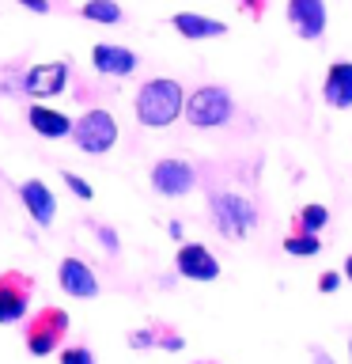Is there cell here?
<instances>
[{"label":"cell","instance_id":"cell-25","mask_svg":"<svg viewBox=\"0 0 352 364\" xmlns=\"http://www.w3.org/2000/svg\"><path fill=\"white\" fill-rule=\"evenodd\" d=\"M337 284H341V273L326 269L322 277H318V292H337Z\"/></svg>","mask_w":352,"mask_h":364},{"label":"cell","instance_id":"cell-23","mask_svg":"<svg viewBox=\"0 0 352 364\" xmlns=\"http://www.w3.org/2000/svg\"><path fill=\"white\" fill-rule=\"evenodd\" d=\"M129 346H133V349H152V346H155V330H133V334H129Z\"/></svg>","mask_w":352,"mask_h":364},{"label":"cell","instance_id":"cell-18","mask_svg":"<svg viewBox=\"0 0 352 364\" xmlns=\"http://www.w3.org/2000/svg\"><path fill=\"white\" fill-rule=\"evenodd\" d=\"M284 250H288L292 258H314L318 250H322V239L311 235V232H292L284 239Z\"/></svg>","mask_w":352,"mask_h":364},{"label":"cell","instance_id":"cell-6","mask_svg":"<svg viewBox=\"0 0 352 364\" xmlns=\"http://www.w3.org/2000/svg\"><path fill=\"white\" fill-rule=\"evenodd\" d=\"M31 292H34V281L27 277V273L11 269V273L0 277V326L23 323L27 304H31Z\"/></svg>","mask_w":352,"mask_h":364},{"label":"cell","instance_id":"cell-15","mask_svg":"<svg viewBox=\"0 0 352 364\" xmlns=\"http://www.w3.org/2000/svg\"><path fill=\"white\" fill-rule=\"evenodd\" d=\"M170 27H175L182 38H189V42L224 38V34H227V23L209 19V16H197V11H178V16H170Z\"/></svg>","mask_w":352,"mask_h":364},{"label":"cell","instance_id":"cell-21","mask_svg":"<svg viewBox=\"0 0 352 364\" xmlns=\"http://www.w3.org/2000/svg\"><path fill=\"white\" fill-rule=\"evenodd\" d=\"M61 178H65V186H68V190H72V193H76V198H79V201H91V198H95V190H91V186H87V182H84V178H79V175H72V171H65V175H61Z\"/></svg>","mask_w":352,"mask_h":364},{"label":"cell","instance_id":"cell-17","mask_svg":"<svg viewBox=\"0 0 352 364\" xmlns=\"http://www.w3.org/2000/svg\"><path fill=\"white\" fill-rule=\"evenodd\" d=\"M79 16L91 23H121V8H118V0H87L79 8Z\"/></svg>","mask_w":352,"mask_h":364},{"label":"cell","instance_id":"cell-12","mask_svg":"<svg viewBox=\"0 0 352 364\" xmlns=\"http://www.w3.org/2000/svg\"><path fill=\"white\" fill-rule=\"evenodd\" d=\"M91 65H95L102 76H133L136 65H141V57H136L133 50H125V46L99 42L95 50H91Z\"/></svg>","mask_w":352,"mask_h":364},{"label":"cell","instance_id":"cell-27","mask_svg":"<svg viewBox=\"0 0 352 364\" xmlns=\"http://www.w3.org/2000/svg\"><path fill=\"white\" fill-rule=\"evenodd\" d=\"M238 4H243L254 19H261V11H265V4H261V0H238Z\"/></svg>","mask_w":352,"mask_h":364},{"label":"cell","instance_id":"cell-8","mask_svg":"<svg viewBox=\"0 0 352 364\" xmlns=\"http://www.w3.org/2000/svg\"><path fill=\"white\" fill-rule=\"evenodd\" d=\"M57 281H61V292L72 296V300H95L99 296V277H95V269H91L84 258H72V255L61 258Z\"/></svg>","mask_w":352,"mask_h":364},{"label":"cell","instance_id":"cell-13","mask_svg":"<svg viewBox=\"0 0 352 364\" xmlns=\"http://www.w3.org/2000/svg\"><path fill=\"white\" fill-rule=\"evenodd\" d=\"M19 198H23V205H27V213H31L34 224H42V228L53 224V216H57V198H53V190L45 186V182L27 178V182L19 186Z\"/></svg>","mask_w":352,"mask_h":364},{"label":"cell","instance_id":"cell-29","mask_svg":"<svg viewBox=\"0 0 352 364\" xmlns=\"http://www.w3.org/2000/svg\"><path fill=\"white\" fill-rule=\"evenodd\" d=\"M345 281L352 284V255H348V262H345Z\"/></svg>","mask_w":352,"mask_h":364},{"label":"cell","instance_id":"cell-20","mask_svg":"<svg viewBox=\"0 0 352 364\" xmlns=\"http://www.w3.org/2000/svg\"><path fill=\"white\" fill-rule=\"evenodd\" d=\"M61 364H95V353L87 346H68L61 349Z\"/></svg>","mask_w":352,"mask_h":364},{"label":"cell","instance_id":"cell-1","mask_svg":"<svg viewBox=\"0 0 352 364\" xmlns=\"http://www.w3.org/2000/svg\"><path fill=\"white\" fill-rule=\"evenodd\" d=\"M182 107H186V91H182L178 80H167V76L148 80L133 99L136 122L148 125V129H167L170 122H178Z\"/></svg>","mask_w":352,"mask_h":364},{"label":"cell","instance_id":"cell-11","mask_svg":"<svg viewBox=\"0 0 352 364\" xmlns=\"http://www.w3.org/2000/svg\"><path fill=\"white\" fill-rule=\"evenodd\" d=\"M326 0H288V23L303 42H318L326 31Z\"/></svg>","mask_w":352,"mask_h":364},{"label":"cell","instance_id":"cell-24","mask_svg":"<svg viewBox=\"0 0 352 364\" xmlns=\"http://www.w3.org/2000/svg\"><path fill=\"white\" fill-rule=\"evenodd\" d=\"M155 346H163L167 353H178L182 346H186V341H182L178 334H170V330H167V334H155Z\"/></svg>","mask_w":352,"mask_h":364},{"label":"cell","instance_id":"cell-4","mask_svg":"<svg viewBox=\"0 0 352 364\" xmlns=\"http://www.w3.org/2000/svg\"><path fill=\"white\" fill-rule=\"evenodd\" d=\"M79 152L87 156H106L114 144H118V122H114L110 110H87L79 122H72V133Z\"/></svg>","mask_w":352,"mask_h":364},{"label":"cell","instance_id":"cell-28","mask_svg":"<svg viewBox=\"0 0 352 364\" xmlns=\"http://www.w3.org/2000/svg\"><path fill=\"white\" fill-rule=\"evenodd\" d=\"M167 235H170V239H182V235H186V228H182V220H170V224H167Z\"/></svg>","mask_w":352,"mask_h":364},{"label":"cell","instance_id":"cell-10","mask_svg":"<svg viewBox=\"0 0 352 364\" xmlns=\"http://www.w3.org/2000/svg\"><path fill=\"white\" fill-rule=\"evenodd\" d=\"M175 269H178V277H186V281H216L220 277V262H216V255L201 243H182L178 255H175Z\"/></svg>","mask_w":352,"mask_h":364},{"label":"cell","instance_id":"cell-9","mask_svg":"<svg viewBox=\"0 0 352 364\" xmlns=\"http://www.w3.org/2000/svg\"><path fill=\"white\" fill-rule=\"evenodd\" d=\"M193 182H197V175L186 159H159L152 167V190L163 193V198H186Z\"/></svg>","mask_w":352,"mask_h":364},{"label":"cell","instance_id":"cell-31","mask_svg":"<svg viewBox=\"0 0 352 364\" xmlns=\"http://www.w3.org/2000/svg\"><path fill=\"white\" fill-rule=\"evenodd\" d=\"M201 364H212V360H201Z\"/></svg>","mask_w":352,"mask_h":364},{"label":"cell","instance_id":"cell-2","mask_svg":"<svg viewBox=\"0 0 352 364\" xmlns=\"http://www.w3.org/2000/svg\"><path fill=\"white\" fill-rule=\"evenodd\" d=\"M209 209H212V224L216 232L227 235V239H246L258 224V209L254 201L243 198V193H231V190H216L209 198Z\"/></svg>","mask_w":352,"mask_h":364},{"label":"cell","instance_id":"cell-16","mask_svg":"<svg viewBox=\"0 0 352 364\" xmlns=\"http://www.w3.org/2000/svg\"><path fill=\"white\" fill-rule=\"evenodd\" d=\"M27 122H31L34 133L50 136V141H61V136L72 133V118L61 114V110H53V107H45V102H34L31 114H27Z\"/></svg>","mask_w":352,"mask_h":364},{"label":"cell","instance_id":"cell-5","mask_svg":"<svg viewBox=\"0 0 352 364\" xmlns=\"http://www.w3.org/2000/svg\"><path fill=\"white\" fill-rule=\"evenodd\" d=\"M68 311L65 307H42L27 323V353L31 357H50V353L65 341L68 334Z\"/></svg>","mask_w":352,"mask_h":364},{"label":"cell","instance_id":"cell-19","mask_svg":"<svg viewBox=\"0 0 352 364\" xmlns=\"http://www.w3.org/2000/svg\"><path fill=\"white\" fill-rule=\"evenodd\" d=\"M295 224H299V232L318 235V232L329 224V209H326V205H303L299 216H295Z\"/></svg>","mask_w":352,"mask_h":364},{"label":"cell","instance_id":"cell-22","mask_svg":"<svg viewBox=\"0 0 352 364\" xmlns=\"http://www.w3.org/2000/svg\"><path fill=\"white\" fill-rule=\"evenodd\" d=\"M95 235H99V243L106 247V255H118V247H121V243H118V232H114L110 224H99V228H95Z\"/></svg>","mask_w":352,"mask_h":364},{"label":"cell","instance_id":"cell-7","mask_svg":"<svg viewBox=\"0 0 352 364\" xmlns=\"http://www.w3.org/2000/svg\"><path fill=\"white\" fill-rule=\"evenodd\" d=\"M65 87H68V65L65 61H42V65H31L23 73V95H31L38 102L61 95Z\"/></svg>","mask_w":352,"mask_h":364},{"label":"cell","instance_id":"cell-14","mask_svg":"<svg viewBox=\"0 0 352 364\" xmlns=\"http://www.w3.org/2000/svg\"><path fill=\"white\" fill-rule=\"evenodd\" d=\"M322 99L334 110H348L352 107V61H334V65L326 68Z\"/></svg>","mask_w":352,"mask_h":364},{"label":"cell","instance_id":"cell-30","mask_svg":"<svg viewBox=\"0 0 352 364\" xmlns=\"http://www.w3.org/2000/svg\"><path fill=\"white\" fill-rule=\"evenodd\" d=\"M348 364H352V338H348Z\"/></svg>","mask_w":352,"mask_h":364},{"label":"cell","instance_id":"cell-3","mask_svg":"<svg viewBox=\"0 0 352 364\" xmlns=\"http://www.w3.org/2000/svg\"><path fill=\"white\" fill-rule=\"evenodd\" d=\"M182 114H186V122L193 125V129H220V125L231 122L235 102L220 84H204V87L193 91V95H186Z\"/></svg>","mask_w":352,"mask_h":364},{"label":"cell","instance_id":"cell-26","mask_svg":"<svg viewBox=\"0 0 352 364\" xmlns=\"http://www.w3.org/2000/svg\"><path fill=\"white\" fill-rule=\"evenodd\" d=\"M23 8L27 11H38V16H45V11H50V0H19Z\"/></svg>","mask_w":352,"mask_h":364}]
</instances>
